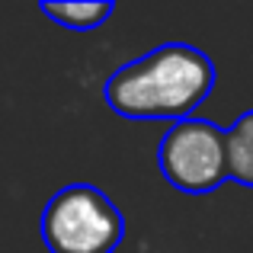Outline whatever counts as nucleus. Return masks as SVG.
Wrapping results in <instances>:
<instances>
[{
	"label": "nucleus",
	"mask_w": 253,
	"mask_h": 253,
	"mask_svg": "<svg viewBox=\"0 0 253 253\" xmlns=\"http://www.w3.org/2000/svg\"><path fill=\"white\" fill-rule=\"evenodd\" d=\"M164 179L179 192L205 196L228 183V148H224V128L211 119H183L173 122L157 148Z\"/></svg>",
	"instance_id": "3"
},
{
	"label": "nucleus",
	"mask_w": 253,
	"mask_h": 253,
	"mask_svg": "<svg viewBox=\"0 0 253 253\" xmlns=\"http://www.w3.org/2000/svg\"><path fill=\"white\" fill-rule=\"evenodd\" d=\"M224 148L231 179L253 189V109L237 116L231 128H224Z\"/></svg>",
	"instance_id": "5"
},
{
	"label": "nucleus",
	"mask_w": 253,
	"mask_h": 253,
	"mask_svg": "<svg viewBox=\"0 0 253 253\" xmlns=\"http://www.w3.org/2000/svg\"><path fill=\"white\" fill-rule=\"evenodd\" d=\"M116 3L112 0H74V3H61V0H42V13L55 19L58 26L71 32H93L112 16Z\"/></svg>",
	"instance_id": "4"
},
{
	"label": "nucleus",
	"mask_w": 253,
	"mask_h": 253,
	"mask_svg": "<svg viewBox=\"0 0 253 253\" xmlns=\"http://www.w3.org/2000/svg\"><path fill=\"white\" fill-rule=\"evenodd\" d=\"M215 64L186 42H167L112 71L103 96L122 119H170L183 122L215 90Z\"/></svg>",
	"instance_id": "1"
},
{
	"label": "nucleus",
	"mask_w": 253,
	"mask_h": 253,
	"mask_svg": "<svg viewBox=\"0 0 253 253\" xmlns=\"http://www.w3.org/2000/svg\"><path fill=\"white\" fill-rule=\"evenodd\" d=\"M39 231L48 253H116L125 237V218L103 189L74 183L45 202Z\"/></svg>",
	"instance_id": "2"
}]
</instances>
